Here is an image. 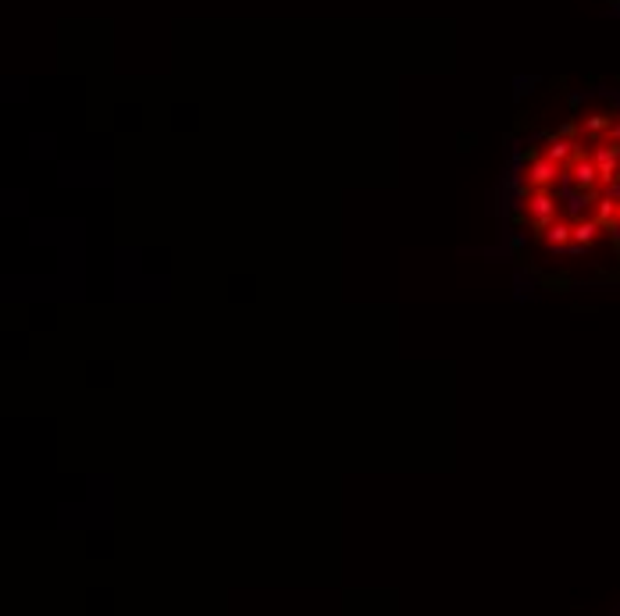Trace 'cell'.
Returning <instances> with one entry per match:
<instances>
[{
	"instance_id": "7a4b0ae2",
	"label": "cell",
	"mask_w": 620,
	"mask_h": 616,
	"mask_svg": "<svg viewBox=\"0 0 620 616\" xmlns=\"http://www.w3.org/2000/svg\"><path fill=\"white\" fill-rule=\"evenodd\" d=\"M610 4H617V8H620V0H610Z\"/></svg>"
},
{
	"instance_id": "6da1fadb",
	"label": "cell",
	"mask_w": 620,
	"mask_h": 616,
	"mask_svg": "<svg viewBox=\"0 0 620 616\" xmlns=\"http://www.w3.org/2000/svg\"><path fill=\"white\" fill-rule=\"evenodd\" d=\"M503 246L549 293L620 288V82L521 107L499 178Z\"/></svg>"
}]
</instances>
